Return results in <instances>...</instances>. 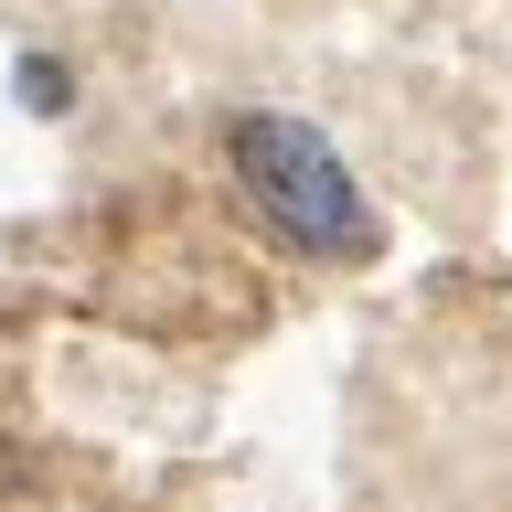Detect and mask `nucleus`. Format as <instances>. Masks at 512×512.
I'll list each match as a JSON object with an SVG mask.
<instances>
[{
  "label": "nucleus",
  "mask_w": 512,
  "mask_h": 512,
  "mask_svg": "<svg viewBox=\"0 0 512 512\" xmlns=\"http://www.w3.org/2000/svg\"><path fill=\"white\" fill-rule=\"evenodd\" d=\"M11 86H22L32 118H64V107H75V75H64L54 54H22V64H11Z\"/></svg>",
  "instance_id": "nucleus-2"
},
{
  "label": "nucleus",
  "mask_w": 512,
  "mask_h": 512,
  "mask_svg": "<svg viewBox=\"0 0 512 512\" xmlns=\"http://www.w3.org/2000/svg\"><path fill=\"white\" fill-rule=\"evenodd\" d=\"M224 160L246 171L256 214L278 224L299 256H331V267H363V256L384 246V214L363 203V182H352V160L320 139L310 118H278V107H246V118L224 128Z\"/></svg>",
  "instance_id": "nucleus-1"
}]
</instances>
